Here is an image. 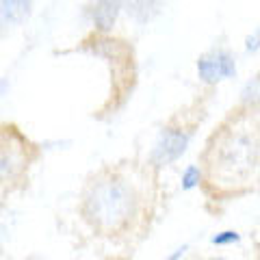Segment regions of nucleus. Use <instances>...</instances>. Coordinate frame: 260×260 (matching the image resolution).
<instances>
[{
    "instance_id": "5",
    "label": "nucleus",
    "mask_w": 260,
    "mask_h": 260,
    "mask_svg": "<svg viewBox=\"0 0 260 260\" xmlns=\"http://www.w3.org/2000/svg\"><path fill=\"white\" fill-rule=\"evenodd\" d=\"M93 18H95V24L100 28H111L113 22L117 18V3H113V0H102V3L95 7Z\"/></svg>"
},
{
    "instance_id": "10",
    "label": "nucleus",
    "mask_w": 260,
    "mask_h": 260,
    "mask_svg": "<svg viewBox=\"0 0 260 260\" xmlns=\"http://www.w3.org/2000/svg\"><path fill=\"white\" fill-rule=\"evenodd\" d=\"M184 251H186V247H182V249H176V251H174V254H172V256H169V258H172V260H176V258H180V256H184Z\"/></svg>"
},
{
    "instance_id": "2",
    "label": "nucleus",
    "mask_w": 260,
    "mask_h": 260,
    "mask_svg": "<svg viewBox=\"0 0 260 260\" xmlns=\"http://www.w3.org/2000/svg\"><path fill=\"white\" fill-rule=\"evenodd\" d=\"M234 74H237V63L223 50L204 54L198 61V76L208 85L217 83V80H223V78H230Z\"/></svg>"
},
{
    "instance_id": "3",
    "label": "nucleus",
    "mask_w": 260,
    "mask_h": 260,
    "mask_svg": "<svg viewBox=\"0 0 260 260\" xmlns=\"http://www.w3.org/2000/svg\"><path fill=\"white\" fill-rule=\"evenodd\" d=\"M186 145H189V135L182 130H165L160 135L158 143L154 145L152 158L156 165H167V162L178 160L184 154Z\"/></svg>"
},
{
    "instance_id": "4",
    "label": "nucleus",
    "mask_w": 260,
    "mask_h": 260,
    "mask_svg": "<svg viewBox=\"0 0 260 260\" xmlns=\"http://www.w3.org/2000/svg\"><path fill=\"white\" fill-rule=\"evenodd\" d=\"M5 24H20L28 18L30 0H0Z\"/></svg>"
},
{
    "instance_id": "7",
    "label": "nucleus",
    "mask_w": 260,
    "mask_h": 260,
    "mask_svg": "<svg viewBox=\"0 0 260 260\" xmlns=\"http://www.w3.org/2000/svg\"><path fill=\"white\" fill-rule=\"evenodd\" d=\"M241 237H239V232H234V230H225L221 234H215L213 237V243L215 245H230V243H237Z\"/></svg>"
},
{
    "instance_id": "9",
    "label": "nucleus",
    "mask_w": 260,
    "mask_h": 260,
    "mask_svg": "<svg viewBox=\"0 0 260 260\" xmlns=\"http://www.w3.org/2000/svg\"><path fill=\"white\" fill-rule=\"evenodd\" d=\"M245 48H247V52H256L258 48H260V26L251 32V35L247 37V42H245Z\"/></svg>"
},
{
    "instance_id": "8",
    "label": "nucleus",
    "mask_w": 260,
    "mask_h": 260,
    "mask_svg": "<svg viewBox=\"0 0 260 260\" xmlns=\"http://www.w3.org/2000/svg\"><path fill=\"white\" fill-rule=\"evenodd\" d=\"M260 98V78L254 80V83H249L245 87V91H243V100L249 102V100H258Z\"/></svg>"
},
{
    "instance_id": "1",
    "label": "nucleus",
    "mask_w": 260,
    "mask_h": 260,
    "mask_svg": "<svg viewBox=\"0 0 260 260\" xmlns=\"http://www.w3.org/2000/svg\"><path fill=\"white\" fill-rule=\"evenodd\" d=\"M85 217L102 232L121 230L137 210V191L119 176L102 178L91 184L85 198Z\"/></svg>"
},
{
    "instance_id": "6",
    "label": "nucleus",
    "mask_w": 260,
    "mask_h": 260,
    "mask_svg": "<svg viewBox=\"0 0 260 260\" xmlns=\"http://www.w3.org/2000/svg\"><path fill=\"white\" fill-rule=\"evenodd\" d=\"M200 178H202V174H200V167L189 165V167L184 169V174H182V189H184V191H191V189H195V186L200 184Z\"/></svg>"
}]
</instances>
